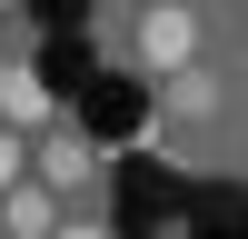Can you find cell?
Wrapping results in <instances>:
<instances>
[{
    "instance_id": "7",
    "label": "cell",
    "mask_w": 248,
    "mask_h": 239,
    "mask_svg": "<svg viewBox=\"0 0 248 239\" xmlns=\"http://www.w3.org/2000/svg\"><path fill=\"white\" fill-rule=\"evenodd\" d=\"M60 239H99V229H60Z\"/></svg>"
},
{
    "instance_id": "1",
    "label": "cell",
    "mask_w": 248,
    "mask_h": 239,
    "mask_svg": "<svg viewBox=\"0 0 248 239\" xmlns=\"http://www.w3.org/2000/svg\"><path fill=\"white\" fill-rule=\"evenodd\" d=\"M139 70H149V80L199 70V10H189V0H149V10H139Z\"/></svg>"
},
{
    "instance_id": "4",
    "label": "cell",
    "mask_w": 248,
    "mask_h": 239,
    "mask_svg": "<svg viewBox=\"0 0 248 239\" xmlns=\"http://www.w3.org/2000/svg\"><path fill=\"white\" fill-rule=\"evenodd\" d=\"M159 110H169V120H209L218 110V80L209 70H169V80H159Z\"/></svg>"
},
{
    "instance_id": "6",
    "label": "cell",
    "mask_w": 248,
    "mask_h": 239,
    "mask_svg": "<svg viewBox=\"0 0 248 239\" xmlns=\"http://www.w3.org/2000/svg\"><path fill=\"white\" fill-rule=\"evenodd\" d=\"M20 170H30V139H20V130H0V199L20 189Z\"/></svg>"
},
{
    "instance_id": "2",
    "label": "cell",
    "mask_w": 248,
    "mask_h": 239,
    "mask_svg": "<svg viewBox=\"0 0 248 239\" xmlns=\"http://www.w3.org/2000/svg\"><path fill=\"white\" fill-rule=\"evenodd\" d=\"M40 189H90V170H99V159H90V139H70V130H60V139H40Z\"/></svg>"
},
{
    "instance_id": "9",
    "label": "cell",
    "mask_w": 248,
    "mask_h": 239,
    "mask_svg": "<svg viewBox=\"0 0 248 239\" xmlns=\"http://www.w3.org/2000/svg\"><path fill=\"white\" fill-rule=\"evenodd\" d=\"M0 10H10V0H0Z\"/></svg>"
},
{
    "instance_id": "5",
    "label": "cell",
    "mask_w": 248,
    "mask_h": 239,
    "mask_svg": "<svg viewBox=\"0 0 248 239\" xmlns=\"http://www.w3.org/2000/svg\"><path fill=\"white\" fill-rule=\"evenodd\" d=\"M40 120H50V90L10 70V90H0V130H40Z\"/></svg>"
},
{
    "instance_id": "3",
    "label": "cell",
    "mask_w": 248,
    "mask_h": 239,
    "mask_svg": "<svg viewBox=\"0 0 248 239\" xmlns=\"http://www.w3.org/2000/svg\"><path fill=\"white\" fill-rule=\"evenodd\" d=\"M0 219H10V229H20V239H60V199H50V189H40V179H20V189H10V199H0Z\"/></svg>"
},
{
    "instance_id": "8",
    "label": "cell",
    "mask_w": 248,
    "mask_h": 239,
    "mask_svg": "<svg viewBox=\"0 0 248 239\" xmlns=\"http://www.w3.org/2000/svg\"><path fill=\"white\" fill-rule=\"evenodd\" d=\"M0 90H10V60H0Z\"/></svg>"
}]
</instances>
